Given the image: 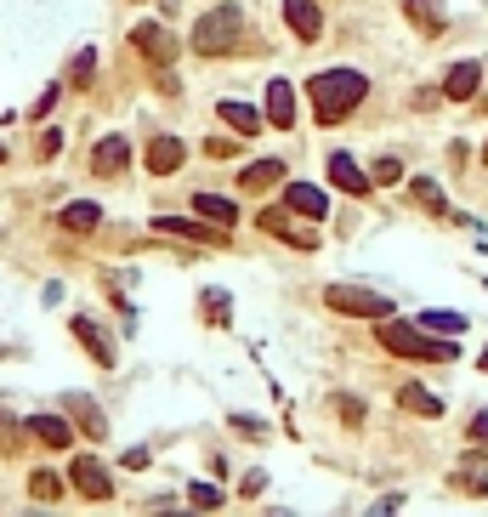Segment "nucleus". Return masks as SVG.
Returning <instances> with one entry per match:
<instances>
[{
    "instance_id": "f257e3e1",
    "label": "nucleus",
    "mask_w": 488,
    "mask_h": 517,
    "mask_svg": "<svg viewBox=\"0 0 488 517\" xmlns=\"http://www.w3.org/2000/svg\"><path fill=\"white\" fill-rule=\"evenodd\" d=\"M307 97H313V108H318V125H341L352 108L369 97V80L358 69H324V74L307 80Z\"/></svg>"
},
{
    "instance_id": "f03ea898",
    "label": "nucleus",
    "mask_w": 488,
    "mask_h": 517,
    "mask_svg": "<svg viewBox=\"0 0 488 517\" xmlns=\"http://www.w3.org/2000/svg\"><path fill=\"white\" fill-rule=\"evenodd\" d=\"M381 347L398 358H432V364L454 358V341H426L415 324H398V319H381Z\"/></svg>"
},
{
    "instance_id": "7ed1b4c3",
    "label": "nucleus",
    "mask_w": 488,
    "mask_h": 517,
    "mask_svg": "<svg viewBox=\"0 0 488 517\" xmlns=\"http://www.w3.org/2000/svg\"><path fill=\"white\" fill-rule=\"evenodd\" d=\"M239 29H244L239 6H216V12H205V18H199V29H193V46H199L205 57H216V52H227V46L239 40Z\"/></svg>"
},
{
    "instance_id": "20e7f679",
    "label": "nucleus",
    "mask_w": 488,
    "mask_h": 517,
    "mask_svg": "<svg viewBox=\"0 0 488 517\" xmlns=\"http://www.w3.org/2000/svg\"><path fill=\"white\" fill-rule=\"evenodd\" d=\"M324 302L335 313H358V319H392V302H386L381 290H358V285H330L324 290Z\"/></svg>"
},
{
    "instance_id": "39448f33",
    "label": "nucleus",
    "mask_w": 488,
    "mask_h": 517,
    "mask_svg": "<svg viewBox=\"0 0 488 517\" xmlns=\"http://www.w3.org/2000/svg\"><path fill=\"white\" fill-rule=\"evenodd\" d=\"M159 233H176V239H193V245H227L222 222H188V216H154Z\"/></svg>"
},
{
    "instance_id": "423d86ee",
    "label": "nucleus",
    "mask_w": 488,
    "mask_h": 517,
    "mask_svg": "<svg viewBox=\"0 0 488 517\" xmlns=\"http://www.w3.org/2000/svg\"><path fill=\"white\" fill-rule=\"evenodd\" d=\"M69 483H74V489H80L86 500H108V495H114V483H108V472H103L97 461H91V455H80V461L69 466Z\"/></svg>"
},
{
    "instance_id": "0eeeda50",
    "label": "nucleus",
    "mask_w": 488,
    "mask_h": 517,
    "mask_svg": "<svg viewBox=\"0 0 488 517\" xmlns=\"http://www.w3.org/2000/svg\"><path fill=\"white\" fill-rule=\"evenodd\" d=\"M330 182L341 188V194H352V199H364L369 188H375V177H369V171H358V160H352V154H330Z\"/></svg>"
},
{
    "instance_id": "6e6552de",
    "label": "nucleus",
    "mask_w": 488,
    "mask_h": 517,
    "mask_svg": "<svg viewBox=\"0 0 488 517\" xmlns=\"http://www.w3.org/2000/svg\"><path fill=\"white\" fill-rule=\"evenodd\" d=\"M284 205L296 216H307V222H324V216H330V199H324V188H313V182H290V188H284Z\"/></svg>"
},
{
    "instance_id": "1a4fd4ad",
    "label": "nucleus",
    "mask_w": 488,
    "mask_h": 517,
    "mask_svg": "<svg viewBox=\"0 0 488 517\" xmlns=\"http://www.w3.org/2000/svg\"><path fill=\"white\" fill-rule=\"evenodd\" d=\"M262 233H279V239H290L296 250H318V233L301 228L290 211H262Z\"/></svg>"
},
{
    "instance_id": "9d476101",
    "label": "nucleus",
    "mask_w": 488,
    "mask_h": 517,
    "mask_svg": "<svg viewBox=\"0 0 488 517\" xmlns=\"http://www.w3.org/2000/svg\"><path fill=\"white\" fill-rule=\"evenodd\" d=\"M131 46L137 52H148L154 63H176V40L159 29V23H142V29H131Z\"/></svg>"
},
{
    "instance_id": "9b49d317",
    "label": "nucleus",
    "mask_w": 488,
    "mask_h": 517,
    "mask_svg": "<svg viewBox=\"0 0 488 517\" xmlns=\"http://www.w3.org/2000/svg\"><path fill=\"white\" fill-rule=\"evenodd\" d=\"M267 120L279 125V131L296 125V91H290V80H267Z\"/></svg>"
},
{
    "instance_id": "f8f14e48",
    "label": "nucleus",
    "mask_w": 488,
    "mask_h": 517,
    "mask_svg": "<svg viewBox=\"0 0 488 517\" xmlns=\"http://www.w3.org/2000/svg\"><path fill=\"white\" fill-rule=\"evenodd\" d=\"M125 165H131V143H125V137H103L97 154H91V171H97V177H114Z\"/></svg>"
},
{
    "instance_id": "ddd939ff",
    "label": "nucleus",
    "mask_w": 488,
    "mask_h": 517,
    "mask_svg": "<svg viewBox=\"0 0 488 517\" xmlns=\"http://www.w3.org/2000/svg\"><path fill=\"white\" fill-rule=\"evenodd\" d=\"M284 18L301 40H318L324 35V18H318V0H284Z\"/></svg>"
},
{
    "instance_id": "4468645a",
    "label": "nucleus",
    "mask_w": 488,
    "mask_h": 517,
    "mask_svg": "<svg viewBox=\"0 0 488 517\" xmlns=\"http://www.w3.org/2000/svg\"><path fill=\"white\" fill-rule=\"evenodd\" d=\"M477 86H483V69H477V63H454L449 80H443V97H449V103H466V97H477Z\"/></svg>"
},
{
    "instance_id": "2eb2a0df",
    "label": "nucleus",
    "mask_w": 488,
    "mask_h": 517,
    "mask_svg": "<svg viewBox=\"0 0 488 517\" xmlns=\"http://www.w3.org/2000/svg\"><path fill=\"white\" fill-rule=\"evenodd\" d=\"M182 160H188V154H182L176 137H154V148H148V171H154V177H171Z\"/></svg>"
},
{
    "instance_id": "dca6fc26",
    "label": "nucleus",
    "mask_w": 488,
    "mask_h": 517,
    "mask_svg": "<svg viewBox=\"0 0 488 517\" xmlns=\"http://www.w3.org/2000/svg\"><path fill=\"white\" fill-rule=\"evenodd\" d=\"M193 211L205 216V222H222V228H233V222H239V205H233V199H222V194H193Z\"/></svg>"
},
{
    "instance_id": "f3484780",
    "label": "nucleus",
    "mask_w": 488,
    "mask_h": 517,
    "mask_svg": "<svg viewBox=\"0 0 488 517\" xmlns=\"http://www.w3.org/2000/svg\"><path fill=\"white\" fill-rule=\"evenodd\" d=\"M74 336H80V347H86V353L97 358L103 370H108V364H114V347H108V336H103V330H97V324H91V319H74Z\"/></svg>"
},
{
    "instance_id": "a211bd4d",
    "label": "nucleus",
    "mask_w": 488,
    "mask_h": 517,
    "mask_svg": "<svg viewBox=\"0 0 488 517\" xmlns=\"http://www.w3.org/2000/svg\"><path fill=\"white\" fill-rule=\"evenodd\" d=\"M222 120L233 125L239 137H256V131H262V114H256L250 103H239V97H227V103H222Z\"/></svg>"
},
{
    "instance_id": "6ab92c4d",
    "label": "nucleus",
    "mask_w": 488,
    "mask_h": 517,
    "mask_svg": "<svg viewBox=\"0 0 488 517\" xmlns=\"http://www.w3.org/2000/svg\"><path fill=\"white\" fill-rule=\"evenodd\" d=\"M29 432H35L40 444H52V449H63L74 438L69 432V421H63V415H35V421H29Z\"/></svg>"
},
{
    "instance_id": "aec40b11",
    "label": "nucleus",
    "mask_w": 488,
    "mask_h": 517,
    "mask_svg": "<svg viewBox=\"0 0 488 517\" xmlns=\"http://www.w3.org/2000/svg\"><path fill=\"white\" fill-rule=\"evenodd\" d=\"M244 188H250V194H256V188H279L284 182V165L279 160H256V165H244Z\"/></svg>"
},
{
    "instance_id": "412c9836",
    "label": "nucleus",
    "mask_w": 488,
    "mask_h": 517,
    "mask_svg": "<svg viewBox=\"0 0 488 517\" xmlns=\"http://www.w3.org/2000/svg\"><path fill=\"white\" fill-rule=\"evenodd\" d=\"M398 404H403V410H415V415H426V421L443 415V398H432L426 387H398Z\"/></svg>"
},
{
    "instance_id": "4be33fe9",
    "label": "nucleus",
    "mask_w": 488,
    "mask_h": 517,
    "mask_svg": "<svg viewBox=\"0 0 488 517\" xmlns=\"http://www.w3.org/2000/svg\"><path fill=\"white\" fill-rule=\"evenodd\" d=\"M409 18H415L426 35H437V29H443V0H409Z\"/></svg>"
},
{
    "instance_id": "5701e85b",
    "label": "nucleus",
    "mask_w": 488,
    "mask_h": 517,
    "mask_svg": "<svg viewBox=\"0 0 488 517\" xmlns=\"http://www.w3.org/2000/svg\"><path fill=\"white\" fill-rule=\"evenodd\" d=\"M97 222H103L97 205H69V211H63V228H69V233H91Z\"/></svg>"
},
{
    "instance_id": "b1692460",
    "label": "nucleus",
    "mask_w": 488,
    "mask_h": 517,
    "mask_svg": "<svg viewBox=\"0 0 488 517\" xmlns=\"http://www.w3.org/2000/svg\"><path fill=\"white\" fill-rule=\"evenodd\" d=\"M409 194H415L420 205H426V211H437V216H443V188H437V182H426V177H420L415 188H409Z\"/></svg>"
},
{
    "instance_id": "393cba45",
    "label": "nucleus",
    "mask_w": 488,
    "mask_h": 517,
    "mask_svg": "<svg viewBox=\"0 0 488 517\" xmlns=\"http://www.w3.org/2000/svg\"><path fill=\"white\" fill-rule=\"evenodd\" d=\"M420 324H426V330H443V336L466 330V319H460V313H420Z\"/></svg>"
},
{
    "instance_id": "a878e982",
    "label": "nucleus",
    "mask_w": 488,
    "mask_h": 517,
    "mask_svg": "<svg viewBox=\"0 0 488 517\" xmlns=\"http://www.w3.org/2000/svg\"><path fill=\"white\" fill-rule=\"evenodd\" d=\"M29 495H35V500H57V478H52V472H35V478H29Z\"/></svg>"
},
{
    "instance_id": "bb28decb",
    "label": "nucleus",
    "mask_w": 488,
    "mask_h": 517,
    "mask_svg": "<svg viewBox=\"0 0 488 517\" xmlns=\"http://www.w3.org/2000/svg\"><path fill=\"white\" fill-rule=\"evenodd\" d=\"M188 500H193V506H222V489H216V483H193Z\"/></svg>"
},
{
    "instance_id": "cd10ccee",
    "label": "nucleus",
    "mask_w": 488,
    "mask_h": 517,
    "mask_svg": "<svg viewBox=\"0 0 488 517\" xmlns=\"http://www.w3.org/2000/svg\"><path fill=\"white\" fill-rule=\"evenodd\" d=\"M91 63H97V52L86 46V52L74 57V69H69V80H74V86H86V80H91Z\"/></svg>"
},
{
    "instance_id": "c85d7f7f",
    "label": "nucleus",
    "mask_w": 488,
    "mask_h": 517,
    "mask_svg": "<svg viewBox=\"0 0 488 517\" xmlns=\"http://www.w3.org/2000/svg\"><path fill=\"white\" fill-rule=\"evenodd\" d=\"M74 410H80V421H86V432H91V438H103V415H97V410H91V404H80V398H74Z\"/></svg>"
},
{
    "instance_id": "c756f323",
    "label": "nucleus",
    "mask_w": 488,
    "mask_h": 517,
    "mask_svg": "<svg viewBox=\"0 0 488 517\" xmlns=\"http://www.w3.org/2000/svg\"><path fill=\"white\" fill-rule=\"evenodd\" d=\"M369 177H375V182H398V177H403V165L386 154V160H375V171H369Z\"/></svg>"
},
{
    "instance_id": "7c9ffc66",
    "label": "nucleus",
    "mask_w": 488,
    "mask_h": 517,
    "mask_svg": "<svg viewBox=\"0 0 488 517\" xmlns=\"http://www.w3.org/2000/svg\"><path fill=\"white\" fill-rule=\"evenodd\" d=\"M205 154H210V160H233V154H239V143H227V137H210Z\"/></svg>"
},
{
    "instance_id": "2f4dec72",
    "label": "nucleus",
    "mask_w": 488,
    "mask_h": 517,
    "mask_svg": "<svg viewBox=\"0 0 488 517\" xmlns=\"http://www.w3.org/2000/svg\"><path fill=\"white\" fill-rule=\"evenodd\" d=\"M205 319H210V324L227 319V296H216V290H210V296H205Z\"/></svg>"
},
{
    "instance_id": "473e14b6",
    "label": "nucleus",
    "mask_w": 488,
    "mask_h": 517,
    "mask_svg": "<svg viewBox=\"0 0 488 517\" xmlns=\"http://www.w3.org/2000/svg\"><path fill=\"white\" fill-rule=\"evenodd\" d=\"M52 103H57V86H46V91H40V103H35V120H46V114H52Z\"/></svg>"
},
{
    "instance_id": "72a5a7b5",
    "label": "nucleus",
    "mask_w": 488,
    "mask_h": 517,
    "mask_svg": "<svg viewBox=\"0 0 488 517\" xmlns=\"http://www.w3.org/2000/svg\"><path fill=\"white\" fill-rule=\"evenodd\" d=\"M477 364H483V370H488V353H483V358H477Z\"/></svg>"
},
{
    "instance_id": "f704fd0d",
    "label": "nucleus",
    "mask_w": 488,
    "mask_h": 517,
    "mask_svg": "<svg viewBox=\"0 0 488 517\" xmlns=\"http://www.w3.org/2000/svg\"><path fill=\"white\" fill-rule=\"evenodd\" d=\"M0 154H6V148H0Z\"/></svg>"
},
{
    "instance_id": "c9c22d12",
    "label": "nucleus",
    "mask_w": 488,
    "mask_h": 517,
    "mask_svg": "<svg viewBox=\"0 0 488 517\" xmlns=\"http://www.w3.org/2000/svg\"><path fill=\"white\" fill-rule=\"evenodd\" d=\"M483 160H488V154H483Z\"/></svg>"
}]
</instances>
